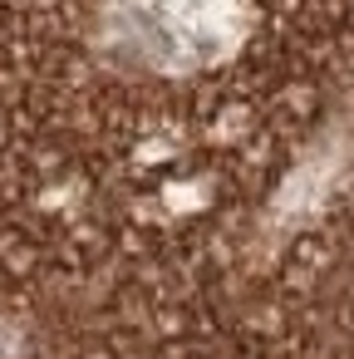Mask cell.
Wrapping results in <instances>:
<instances>
[{
    "instance_id": "cell-1",
    "label": "cell",
    "mask_w": 354,
    "mask_h": 359,
    "mask_svg": "<svg viewBox=\"0 0 354 359\" xmlns=\"http://www.w3.org/2000/svg\"><path fill=\"white\" fill-rule=\"evenodd\" d=\"M109 35L153 69H202L246 35L241 0H109Z\"/></svg>"
}]
</instances>
